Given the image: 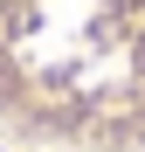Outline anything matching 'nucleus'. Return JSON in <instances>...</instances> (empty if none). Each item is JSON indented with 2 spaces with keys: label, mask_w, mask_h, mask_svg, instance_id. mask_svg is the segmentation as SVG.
<instances>
[{
  "label": "nucleus",
  "mask_w": 145,
  "mask_h": 152,
  "mask_svg": "<svg viewBox=\"0 0 145 152\" xmlns=\"http://www.w3.org/2000/svg\"><path fill=\"white\" fill-rule=\"evenodd\" d=\"M0 132L145 152V0H0Z\"/></svg>",
  "instance_id": "f257e3e1"
}]
</instances>
